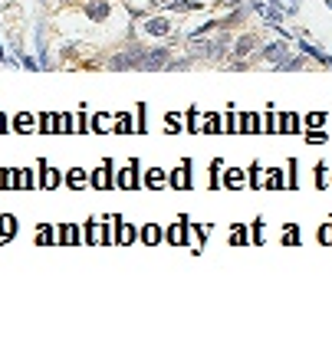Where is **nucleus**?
<instances>
[{"label":"nucleus","instance_id":"20e7f679","mask_svg":"<svg viewBox=\"0 0 332 338\" xmlns=\"http://www.w3.org/2000/svg\"><path fill=\"white\" fill-rule=\"evenodd\" d=\"M168 63V49H152V53H142V69H158V66Z\"/></svg>","mask_w":332,"mask_h":338},{"label":"nucleus","instance_id":"9d476101","mask_svg":"<svg viewBox=\"0 0 332 338\" xmlns=\"http://www.w3.org/2000/svg\"><path fill=\"white\" fill-rule=\"evenodd\" d=\"M66 181H69V187H86V171H79V168H76V171H69Z\"/></svg>","mask_w":332,"mask_h":338},{"label":"nucleus","instance_id":"9b49d317","mask_svg":"<svg viewBox=\"0 0 332 338\" xmlns=\"http://www.w3.org/2000/svg\"><path fill=\"white\" fill-rule=\"evenodd\" d=\"M17 131H33V119H30V115H20V119H17Z\"/></svg>","mask_w":332,"mask_h":338},{"label":"nucleus","instance_id":"39448f33","mask_svg":"<svg viewBox=\"0 0 332 338\" xmlns=\"http://www.w3.org/2000/svg\"><path fill=\"white\" fill-rule=\"evenodd\" d=\"M256 49V40L254 36H240V40H237V46H233V53L237 56H250Z\"/></svg>","mask_w":332,"mask_h":338},{"label":"nucleus","instance_id":"4468645a","mask_svg":"<svg viewBox=\"0 0 332 338\" xmlns=\"http://www.w3.org/2000/svg\"><path fill=\"white\" fill-rule=\"evenodd\" d=\"M227 184H230V187H240V184H244L240 171H227Z\"/></svg>","mask_w":332,"mask_h":338},{"label":"nucleus","instance_id":"423d86ee","mask_svg":"<svg viewBox=\"0 0 332 338\" xmlns=\"http://www.w3.org/2000/svg\"><path fill=\"white\" fill-rule=\"evenodd\" d=\"M89 17H92V20H105V17H109V3H89Z\"/></svg>","mask_w":332,"mask_h":338},{"label":"nucleus","instance_id":"6e6552de","mask_svg":"<svg viewBox=\"0 0 332 338\" xmlns=\"http://www.w3.org/2000/svg\"><path fill=\"white\" fill-rule=\"evenodd\" d=\"M145 184L148 187H165V171H148V177H145Z\"/></svg>","mask_w":332,"mask_h":338},{"label":"nucleus","instance_id":"aec40b11","mask_svg":"<svg viewBox=\"0 0 332 338\" xmlns=\"http://www.w3.org/2000/svg\"><path fill=\"white\" fill-rule=\"evenodd\" d=\"M168 3H175V0H152V7H168Z\"/></svg>","mask_w":332,"mask_h":338},{"label":"nucleus","instance_id":"1a4fd4ad","mask_svg":"<svg viewBox=\"0 0 332 338\" xmlns=\"http://www.w3.org/2000/svg\"><path fill=\"white\" fill-rule=\"evenodd\" d=\"M0 233H3V237H13V233H17V220H13V217H0Z\"/></svg>","mask_w":332,"mask_h":338},{"label":"nucleus","instance_id":"f03ea898","mask_svg":"<svg viewBox=\"0 0 332 338\" xmlns=\"http://www.w3.org/2000/svg\"><path fill=\"white\" fill-rule=\"evenodd\" d=\"M148 36H168L171 33V20L168 17H155V20H145V26H142Z\"/></svg>","mask_w":332,"mask_h":338},{"label":"nucleus","instance_id":"f8f14e48","mask_svg":"<svg viewBox=\"0 0 332 338\" xmlns=\"http://www.w3.org/2000/svg\"><path fill=\"white\" fill-rule=\"evenodd\" d=\"M0 174H3V177H0V184H3V187H13V184H17V177H13L17 171H0Z\"/></svg>","mask_w":332,"mask_h":338},{"label":"nucleus","instance_id":"dca6fc26","mask_svg":"<svg viewBox=\"0 0 332 338\" xmlns=\"http://www.w3.org/2000/svg\"><path fill=\"white\" fill-rule=\"evenodd\" d=\"M96 128H99V131H109L112 125H109V119H105V115H99V119H96Z\"/></svg>","mask_w":332,"mask_h":338},{"label":"nucleus","instance_id":"6ab92c4d","mask_svg":"<svg viewBox=\"0 0 332 338\" xmlns=\"http://www.w3.org/2000/svg\"><path fill=\"white\" fill-rule=\"evenodd\" d=\"M145 240L155 243V240H158V230H155V227H148V230H145Z\"/></svg>","mask_w":332,"mask_h":338},{"label":"nucleus","instance_id":"a211bd4d","mask_svg":"<svg viewBox=\"0 0 332 338\" xmlns=\"http://www.w3.org/2000/svg\"><path fill=\"white\" fill-rule=\"evenodd\" d=\"M119 131H132V125H128V115H119Z\"/></svg>","mask_w":332,"mask_h":338},{"label":"nucleus","instance_id":"2eb2a0df","mask_svg":"<svg viewBox=\"0 0 332 338\" xmlns=\"http://www.w3.org/2000/svg\"><path fill=\"white\" fill-rule=\"evenodd\" d=\"M266 187H283V177H280V171H270V177H266Z\"/></svg>","mask_w":332,"mask_h":338},{"label":"nucleus","instance_id":"ddd939ff","mask_svg":"<svg viewBox=\"0 0 332 338\" xmlns=\"http://www.w3.org/2000/svg\"><path fill=\"white\" fill-rule=\"evenodd\" d=\"M316 174H319V177H316V184H319V187H326V184H329V171H326L322 164L316 168Z\"/></svg>","mask_w":332,"mask_h":338},{"label":"nucleus","instance_id":"f257e3e1","mask_svg":"<svg viewBox=\"0 0 332 338\" xmlns=\"http://www.w3.org/2000/svg\"><path fill=\"white\" fill-rule=\"evenodd\" d=\"M227 53V36H191V56H207V59H221Z\"/></svg>","mask_w":332,"mask_h":338},{"label":"nucleus","instance_id":"f3484780","mask_svg":"<svg viewBox=\"0 0 332 338\" xmlns=\"http://www.w3.org/2000/svg\"><path fill=\"white\" fill-rule=\"evenodd\" d=\"M306 125H312V128H319V125H322V115H319V112H316V115H309V119H306Z\"/></svg>","mask_w":332,"mask_h":338},{"label":"nucleus","instance_id":"7ed1b4c3","mask_svg":"<svg viewBox=\"0 0 332 338\" xmlns=\"http://www.w3.org/2000/svg\"><path fill=\"white\" fill-rule=\"evenodd\" d=\"M263 56L270 59V63H283L286 59V40H273V43L263 46Z\"/></svg>","mask_w":332,"mask_h":338},{"label":"nucleus","instance_id":"4be33fe9","mask_svg":"<svg viewBox=\"0 0 332 338\" xmlns=\"http://www.w3.org/2000/svg\"><path fill=\"white\" fill-rule=\"evenodd\" d=\"M329 10H332V0H329Z\"/></svg>","mask_w":332,"mask_h":338},{"label":"nucleus","instance_id":"0eeeda50","mask_svg":"<svg viewBox=\"0 0 332 338\" xmlns=\"http://www.w3.org/2000/svg\"><path fill=\"white\" fill-rule=\"evenodd\" d=\"M280 69H306V59H303V56H286V59L280 63Z\"/></svg>","mask_w":332,"mask_h":338},{"label":"nucleus","instance_id":"412c9836","mask_svg":"<svg viewBox=\"0 0 332 338\" xmlns=\"http://www.w3.org/2000/svg\"><path fill=\"white\" fill-rule=\"evenodd\" d=\"M0 63H3V46H0Z\"/></svg>","mask_w":332,"mask_h":338}]
</instances>
